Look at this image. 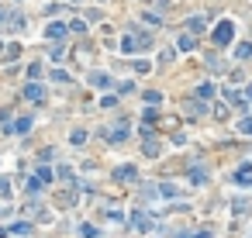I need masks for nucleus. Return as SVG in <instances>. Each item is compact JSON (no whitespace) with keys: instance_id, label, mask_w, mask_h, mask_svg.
<instances>
[{"instance_id":"1","label":"nucleus","mask_w":252,"mask_h":238,"mask_svg":"<svg viewBox=\"0 0 252 238\" xmlns=\"http://www.w3.org/2000/svg\"><path fill=\"white\" fill-rule=\"evenodd\" d=\"M149 45H152L149 35H142V31H128V35L121 38V52H125V55H135V52L149 49Z\"/></svg>"},{"instance_id":"2","label":"nucleus","mask_w":252,"mask_h":238,"mask_svg":"<svg viewBox=\"0 0 252 238\" xmlns=\"http://www.w3.org/2000/svg\"><path fill=\"white\" fill-rule=\"evenodd\" d=\"M232 38H235V24L232 21H221L218 28H214V45H228Z\"/></svg>"},{"instance_id":"3","label":"nucleus","mask_w":252,"mask_h":238,"mask_svg":"<svg viewBox=\"0 0 252 238\" xmlns=\"http://www.w3.org/2000/svg\"><path fill=\"white\" fill-rule=\"evenodd\" d=\"M21 97H24V100H35V104H38V100H45V90H42L38 83H28V87L21 90Z\"/></svg>"},{"instance_id":"4","label":"nucleus","mask_w":252,"mask_h":238,"mask_svg":"<svg viewBox=\"0 0 252 238\" xmlns=\"http://www.w3.org/2000/svg\"><path fill=\"white\" fill-rule=\"evenodd\" d=\"M135 176H138L135 166H118V169H114V180H118V183H131Z\"/></svg>"},{"instance_id":"5","label":"nucleus","mask_w":252,"mask_h":238,"mask_svg":"<svg viewBox=\"0 0 252 238\" xmlns=\"http://www.w3.org/2000/svg\"><path fill=\"white\" fill-rule=\"evenodd\" d=\"M232 180H235L238 186H245V183H252V163H245V166H238Z\"/></svg>"},{"instance_id":"6","label":"nucleus","mask_w":252,"mask_h":238,"mask_svg":"<svg viewBox=\"0 0 252 238\" xmlns=\"http://www.w3.org/2000/svg\"><path fill=\"white\" fill-rule=\"evenodd\" d=\"M90 83H93V87H100V90H111V87H114V79L107 76V73H93V76H90Z\"/></svg>"},{"instance_id":"7","label":"nucleus","mask_w":252,"mask_h":238,"mask_svg":"<svg viewBox=\"0 0 252 238\" xmlns=\"http://www.w3.org/2000/svg\"><path fill=\"white\" fill-rule=\"evenodd\" d=\"M131 224H135L138 231H149V228H152V218H145L142 211H135V214H131Z\"/></svg>"},{"instance_id":"8","label":"nucleus","mask_w":252,"mask_h":238,"mask_svg":"<svg viewBox=\"0 0 252 238\" xmlns=\"http://www.w3.org/2000/svg\"><path fill=\"white\" fill-rule=\"evenodd\" d=\"M62 35H66V24H59V21H52V24L45 28V38H52V42H59Z\"/></svg>"},{"instance_id":"9","label":"nucleus","mask_w":252,"mask_h":238,"mask_svg":"<svg viewBox=\"0 0 252 238\" xmlns=\"http://www.w3.org/2000/svg\"><path fill=\"white\" fill-rule=\"evenodd\" d=\"M0 235H31V224H11V228H4V231H0Z\"/></svg>"},{"instance_id":"10","label":"nucleus","mask_w":252,"mask_h":238,"mask_svg":"<svg viewBox=\"0 0 252 238\" xmlns=\"http://www.w3.org/2000/svg\"><path fill=\"white\" fill-rule=\"evenodd\" d=\"M176 45L183 49V52H194V45H197V42H194V35H180V42H176Z\"/></svg>"},{"instance_id":"11","label":"nucleus","mask_w":252,"mask_h":238,"mask_svg":"<svg viewBox=\"0 0 252 238\" xmlns=\"http://www.w3.org/2000/svg\"><path fill=\"white\" fill-rule=\"evenodd\" d=\"M107 138H111V142H125V138H128V128L118 125V128H111V135H107Z\"/></svg>"},{"instance_id":"12","label":"nucleus","mask_w":252,"mask_h":238,"mask_svg":"<svg viewBox=\"0 0 252 238\" xmlns=\"http://www.w3.org/2000/svg\"><path fill=\"white\" fill-rule=\"evenodd\" d=\"M204 18H190V35H204Z\"/></svg>"},{"instance_id":"13","label":"nucleus","mask_w":252,"mask_h":238,"mask_svg":"<svg viewBox=\"0 0 252 238\" xmlns=\"http://www.w3.org/2000/svg\"><path fill=\"white\" fill-rule=\"evenodd\" d=\"M197 97H200V100H211V97H214V87H211V83H200V87H197Z\"/></svg>"},{"instance_id":"14","label":"nucleus","mask_w":252,"mask_h":238,"mask_svg":"<svg viewBox=\"0 0 252 238\" xmlns=\"http://www.w3.org/2000/svg\"><path fill=\"white\" fill-rule=\"evenodd\" d=\"M235 55H238V59H252V42H242V45L235 49Z\"/></svg>"},{"instance_id":"15","label":"nucleus","mask_w":252,"mask_h":238,"mask_svg":"<svg viewBox=\"0 0 252 238\" xmlns=\"http://www.w3.org/2000/svg\"><path fill=\"white\" fill-rule=\"evenodd\" d=\"M145 104H149V107H159V104H162V93L149 90V93H145Z\"/></svg>"},{"instance_id":"16","label":"nucleus","mask_w":252,"mask_h":238,"mask_svg":"<svg viewBox=\"0 0 252 238\" xmlns=\"http://www.w3.org/2000/svg\"><path fill=\"white\" fill-rule=\"evenodd\" d=\"M28 128H31V117H21V121H14V131H18V135H24Z\"/></svg>"},{"instance_id":"17","label":"nucleus","mask_w":252,"mask_h":238,"mask_svg":"<svg viewBox=\"0 0 252 238\" xmlns=\"http://www.w3.org/2000/svg\"><path fill=\"white\" fill-rule=\"evenodd\" d=\"M238 131H242V135H252V114H249V117H242V121H238Z\"/></svg>"},{"instance_id":"18","label":"nucleus","mask_w":252,"mask_h":238,"mask_svg":"<svg viewBox=\"0 0 252 238\" xmlns=\"http://www.w3.org/2000/svg\"><path fill=\"white\" fill-rule=\"evenodd\" d=\"M190 180H194V183H204V180H207V173H204L200 166H194V169H190Z\"/></svg>"},{"instance_id":"19","label":"nucleus","mask_w":252,"mask_h":238,"mask_svg":"<svg viewBox=\"0 0 252 238\" xmlns=\"http://www.w3.org/2000/svg\"><path fill=\"white\" fill-rule=\"evenodd\" d=\"M52 176H55V173H52L49 166H42V169H38V180H42V183H52Z\"/></svg>"},{"instance_id":"20","label":"nucleus","mask_w":252,"mask_h":238,"mask_svg":"<svg viewBox=\"0 0 252 238\" xmlns=\"http://www.w3.org/2000/svg\"><path fill=\"white\" fill-rule=\"evenodd\" d=\"M152 66H149V59H135V73H149Z\"/></svg>"},{"instance_id":"21","label":"nucleus","mask_w":252,"mask_h":238,"mask_svg":"<svg viewBox=\"0 0 252 238\" xmlns=\"http://www.w3.org/2000/svg\"><path fill=\"white\" fill-rule=\"evenodd\" d=\"M18 52H21V45H7V52H4V59L11 62V59H18Z\"/></svg>"},{"instance_id":"22","label":"nucleus","mask_w":252,"mask_h":238,"mask_svg":"<svg viewBox=\"0 0 252 238\" xmlns=\"http://www.w3.org/2000/svg\"><path fill=\"white\" fill-rule=\"evenodd\" d=\"M145 155H159V145L152 138H145Z\"/></svg>"},{"instance_id":"23","label":"nucleus","mask_w":252,"mask_h":238,"mask_svg":"<svg viewBox=\"0 0 252 238\" xmlns=\"http://www.w3.org/2000/svg\"><path fill=\"white\" fill-rule=\"evenodd\" d=\"M159 193H162V197H176L180 190H176V186H169V183H162V186H159Z\"/></svg>"},{"instance_id":"24","label":"nucleus","mask_w":252,"mask_h":238,"mask_svg":"<svg viewBox=\"0 0 252 238\" xmlns=\"http://www.w3.org/2000/svg\"><path fill=\"white\" fill-rule=\"evenodd\" d=\"M80 235H83V238H97V228H93V224H83Z\"/></svg>"},{"instance_id":"25","label":"nucleus","mask_w":252,"mask_h":238,"mask_svg":"<svg viewBox=\"0 0 252 238\" xmlns=\"http://www.w3.org/2000/svg\"><path fill=\"white\" fill-rule=\"evenodd\" d=\"M38 190H42V180H38V176L28 180V193H38Z\"/></svg>"},{"instance_id":"26","label":"nucleus","mask_w":252,"mask_h":238,"mask_svg":"<svg viewBox=\"0 0 252 238\" xmlns=\"http://www.w3.org/2000/svg\"><path fill=\"white\" fill-rule=\"evenodd\" d=\"M156 117H159V110H156V107H145V125H152Z\"/></svg>"},{"instance_id":"27","label":"nucleus","mask_w":252,"mask_h":238,"mask_svg":"<svg viewBox=\"0 0 252 238\" xmlns=\"http://www.w3.org/2000/svg\"><path fill=\"white\" fill-rule=\"evenodd\" d=\"M69 142H73V145H83V142H87V135H83V131H73V135H69Z\"/></svg>"},{"instance_id":"28","label":"nucleus","mask_w":252,"mask_h":238,"mask_svg":"<svg viewBox=\"0 0 252 238\" xmlns=\"http://www.w3.org/2000/svg\"><path fill=\"white\" fill-rule=\"evenodd\" d=\"M245 100H252V83H249V87H245Z\"/></svg>"}]
</instances>
